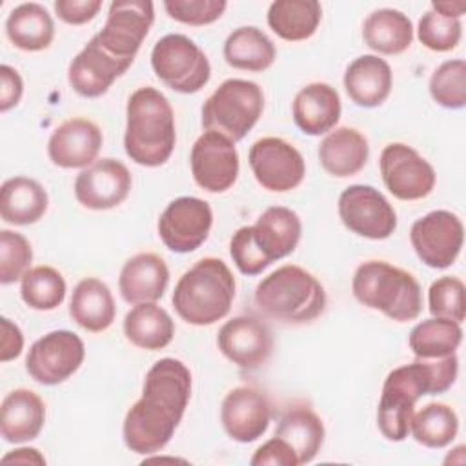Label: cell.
<instances>
[{"instance_id": "cell-1", "label": "cell", "mask_w": 466, "mask_h": 466, "mask_svg": "<svg viewBox=\"0 0 466 466\" xmlns=\"http://www.w3.org/2000/svg\"><path fill=\"white\" fill-rule=\"evenodd\" d=\"M189 397V368L173 357L157 360L146 373L142 397L124 417V444L140 455L160 451L182 420Z\"/></svg>"}, {"instance_id": "cell-2", "label": "cell", "mask_w": 466, "mask_h": 466, "mask_svg": "<svg viewBox=\"0 0 466 466\" xmlns=\"http://www.w3.org/2000/svg\"><path fill=\"white\" fill-rule=\"evenodd\" d=\"M459 360L451 353L441 359H415L411 364L399 366L388 373L377 408V426L380 433L400 442L410 433L415 402L422 395L444 393L457 379Z\"/></svg>"}, {"instance_id": "cell-3", "label": "cell", "mask_w": 466, "mask_h": 466, "mask_svg": "<svg viewBox=\"0 0 466 466\" xmlns=\"http://www.w3.org/2000/svg\"><path fill=\"white\" fill-rule=\"evenodd\" d=\"M126 116V155L146 167L166 164L177 142L175 115L169 100L151 86L138 87L127 100Z\"/></svg>"}, {"instance_id": "cell-4", "label": "cell", "mask_w": 466, "mask_h": 466, "mask_svg": "<svg viewBox=\"0 0 466 466\" xmlns=\"http://www.w3.org/2000/svg\"><path fill=\"white\" fill-rule=\"evenodd\" d=\"M233 299L235 277L228 264L217 257H204L177 280L171 302L184 322L209 326L229 313Z\"/></svg>"}, {"instance_id": "cell-5", "label": "cell", "mask_w": 466, "mask_h": 466, "mask_svg": "<svg viewBox=\"0 0 466 466\" xmlns=\"http://www.w3.org/2000/svg\"><path fill=\"white\" fill-rule=\"evenodd\" d=\"M258 311L269 319L304 324L315 320L326 308V291L308 269L284 264L264 277L255 289Z\"/></svg>"}, {"instance_id": "cell-6", "label": "cell", "mask_w": 466, "mask_h": 466, "mask_svg": "<svg viewBox=\"0 0 466 466\" xmlns=\"http://www.w3.org/2000/svg\"><path fill=\"white\" fill-rule=\"evenodd\" d=\"M353 297L366 308L397 322L415 320L422 311V289L406 269L386 260L362 262L351 280Z\"/></svg>"}, {"instance_id": "cell-7", "label": "cell", "mask_w": 466, "mask_h": 466, "mask_svg": "<svg viewBox=\"0 0 466 466\" xmlns=\"http://www.w3.org/2000/svg\"><path fill=\"white\" fill-rule=\"evenodd\" d=\"M264 111V93L253 80H224L202 106V127L231 142L242 140Z\"/></svg>"}, {"instance_id": "cell-8", "label": "cell", "mask_w": 466, "mask_h": 466, "mask_svg": "<svg viewBox=\"0 0 466 466\" xmlns=\"http://www.w3.org/2000/svg\"><path fill=\"white\" fill-rule=\"evenodd\" d=\"M151 67L169 89L184 95L200 91L211 76L206 53L186 35H166L153 46Z\"/></svg>"}, {"instance_id": "cell-9", "label": "cell", "mask_w": 466, "mask_h": 466, "mask_svg": "<svg viewBox=\"0 0 466 466\" xmlns=\"http://www.w3.org/2000/svg\"><path fill=\"white\" fill-rule=\"evenodd\" d=\"M82 339L69 329H55L33 342L25 357V370L33 380L55 386L67 380L84 362Z\"/></svg>"}, {"instance_id": "cell-10", "label": "cell", "mask_w": 466, "mask_h": 466, "mask_svg": "<svg viewBox=\"0 0 466 466\" xmlns=\"http://www.w3.org/2000/svg\"><path fill=\"white\" fill-rule=\"evenodd\" d=\"M339 217L355 235L384 240L397 229V213L388 198L366 184H353L339 197Z\"/></svg>"}, {"instance_id": "cell-11", "label": "cell", "mask_w": 466, "mask_h": 466, "mask_svg": "<svg viewBox=\"0 0 466 466\" xmlns=\"http://www.w3.org/2000/svg\"><path fill=\"white\" fill-rule=\"evenodd\" d=\"M153 20V2L115 0L109 5L104 27L95 35V38L113 56L133 62Z\"/></svg>"}, {"instance_id": "cell-12", "label": "cell", "mask_w": 466, "mask_h": 466, "mask_svg": "<svg viewBox=\"0 0 466 466\" xmlns=\"http://www.w3.org/2000/svg\"><path fill=\"white\" fill-rule=\"evenodd\" d=\"M410 242L426 266L444 269L457 260L462 249L464 226L455 213L435 209L411 224Z\"/></svg>"}, {"instance_id": "cell-13", "label": "cell", "mask_w": 466, "mask_h": 466, "mask_svg": "<svg viewBox=\"0 0 466 466\" xmlns=\"http://www.w3.org/2000/svg\"><path fill=\"white\" fill-rule=\"evenodd\" d=\"M255 180L268 191L286 193L295 189L306 175L300 151L280 137H262L248 153Z\"/></svg>"}, {"instance_id": "cell-14", "label": "cell", "mask_w": 466, "mask_h": 466, "mask_svg": "<svg viewBox=\"0 0 466 466\" xmlns=\"http://www.w3.org/2000/svg\"><path fill=\"white\" fill-rule=\"evenodd\" d=\"M379 167L386 189L399 200H419L435 187V169L411 146L391 142L384 146Z\"/></svg>"}, {"instance_id": "cell-15", "label": "cell", "mask_w": 466, "mask_h": 466, "mask_svg": "<svg viewBox=\"0 0 466 466\" xmlns=\"http://www.w3.org/2000/svg\"><path fill=\"white\" fill-rule=\"evenodd\" d=\"M213 226L211 206L197 197L171 200L158 218V237L175 253H189L200 248Z\"/></svg>"}, {"instance_id": "cell-16", "label": "cell", "mask_w": 466, "mask_h": 466, "mask_svg": "<svg viewBox=\"0 0 466 466\" xmlns=\"http://www.w3.org/2000/svg\"><path fill=\"white\" fill-rule=\"evenodd\" d=\"M191 173L195 182L209 193L228 191L238 177V153L235 142L217 131H204L193 144Z\"/></svg>"}, {"instance_id": "cell-17", "label": "cell", "mask_w": 466, "mask_h": 466, "mask_svg": "<svg viewBox=\"0 0 466 466\" xmlns=\"http://www.w3.org/2000/svg\"><path fill=\"white\" fill-rule=\"evenodd\" d=\"M217 346L222 355L240 370L262 366L273 351L269 328L253 315H238L226 320L217 335Z\"/></svg>"}, {"instance_id": "cell-18", "label": "cell", "mask_w": 466, "mask_h": 466, "mask_svg": "<svg viewBox=\"0 0 466 466\" xmlns=\"http://www.w3.org/2000/svg\"><path fill=\"white\" fill-rule=\"evenodd\" d=\"M76 200L95 211L120 206L131 191L129 169L115 158H100L84 167L75 178Z\"/></svg>"}, {"instance_id": "cell-19", "label": "cell", "mask_w": 466, "mask_h": 466, "mask_svg": "<svg viewBox=\"0 0 466 466\" xmlns=\"http://www.w3.org/2000/svg\"><path fill=\"white\" fill-rule=\"evenodd\" d=\"M269 400L264 391L253 386L229 390L220 406L222 428L237 442L246 444L262 437L269 426Z\"/></svg>"}, {"instance_id": "cell-20", "label": "cell", "mask_w": 466, "mask_h": 466, "mask_svg": "<svg viewBox=\"0 0 466 466\" xmlns=\"http://www.w3.org/2000/svg\"><path fill=\"white\" fill-rule=\"evenodd\" d=\"M131 64V60H122L107 53L93 36L71 60L67 80L73 91L80 96L96 98L102 96Z\"/></svg>"}, {"instance_id": "cell-21", "label": "cell", "mask_w": 466, "mask_h": 466, "mask_svg": "<svg viewBox=\"0 0 466 466\" xmlns=\"http://www.w3.org/2000/svg\"><path fill=\"white\" fill-rule=\"evenodd\" d=\"M102 147L100 127L87 118L75 116L62 122L47 140L49 160L66 169L91 166Z\"/></svg>"}, {"instance_id": "cell-22", "label": "cell", "mask_w": 466, "mask_h": 466, "mask_svg": "<svg viewBox=\"0 0 466 466\" xmlns=\"http://www.w3.org/2000/svg\"><path fill=\"white\" fill-rule=\"evenodd\" d=\"M169 282L166 260L157 253H137L120 269L118 291L127 304L157 302Z\"/></svg>"}, {"instance_id": "cell-23", "label": "cell", "mask_w": 466, "mask_h": 466, "mask_svg": "<svg viewBox=\"0 0 466 466\" xmlns=\"http://www.w3.org/2000/svg\"><path fill=\"white\" fill-rule=\"evenodd\" d=\"M340 96L326 82L304 86L293 98L291 113L297 127L311 137L331 131L340 118Z\"/></svg>"}, {"instance_id": "cell-24", "label": "cell", "mask_w": 466, "mask_h": 466, "mask_svg": "<svg viewBox=\"0 0 466 466\" xmlns=\"http://www.w3.org/2000/svg\"><path fill=\"white\" fill-rule=\"evenodd\" d=\"M300 233L302 222L299 215L284 206L268 208L251 226L255 246L269 264L293 253Z\"/></svg>"}, {"instance_id": "cell-25", "label": "cell", "mask_w": 466, "mask_h": 466, "mask_svg": "<svg viewBox=\"0 0 466 466\" xmlns=\"http://www.w3.org/2000/svg\"><path fill=\"white\" fill-rule=\"evenodd\" d=\"M46 422L44 400L27 388L9 391L0 406V433L5 442L20 444L40 435Z\"/></svg>"}, {"instance_id": "cell-26", "label": "cell", "mask_w": 466, "mask_h": 466, "mask_svg": "<svg viewBox=\"0 0 466 466\" xmlns=\"http://www.w3.org/2000/svg\"><path fill=\"white\" fill-rule=\"evenodd\" d=\"M393 75L390 64L377 55L355 58L344 73V89L359 107H377L391 93Z\"/></svg>"}, {"instance_id": "cell-27", "label": "cell", "mask_w": 466, "mask_h": 466, "mask_svg": "<svg viewBox=\"0 0 466 466\" xmlns=\"http://www.w3.org/2000/svg\"><path fill=\"white\" fill-rule=\"evenodd\" d=\"M368 157V138L350 126L329 131L319 144L320 166L326 173L339 178L357 175L366 166Z\"/></svg>"}, {"instance_id": "cell-28", "label": "cell", "mask_w": 466, "mask_h": 466, "mask_svg": "<svg viewBox=\"0 0 466 466\" xmlns=\"http://www.w3.org/2000/svg\"><path fill=\"white\" fill-rule=\"evenodd\" d=\"M69 315L80 328L87 331H106L116 315L115 299L107 284L95 277L82 279L73 289Z\"/></svg>"}, {"instance_id": "cell-29", "label": "cell", "mask_w": 466, "mask_h": 466, "mask_svg": "<svg viewBox=\"0 0 466 466\" xmlns=\"http://www.w3.org/2000/svg\"><path fill=\"white\" fill-rule=\"evenodd\" d=\"M47 204L46 189L29 177L7 178L0 187V215L7 224H35L46 215Z\"/></svg>"}, {"instance_id": "cell-30", "label": "cell", "mask_w": 466, "mask_h": 466, "mask_svg": "<svg viewBox=\"0 0 466 466\" xmlns=\"http://www.w3.org/2000/svg\"><path fill=\"white\" fill-rule=\"evenodd\" d=\"M275 435L291 446L299 464H308L322 448L324 424L311 408L297 404L282 413Z\"/></svg>"}, {"instance_id": "cell-31", "label": "cell", "mask_w": 466, "mask_h": 466, "mask_svg": "<svg viewBox=\"0 0 466 466\" xmlns=\"http://www.w3.org/2000/svg\"><path fill=\"white\" fill-rule=\"evenodd\" d=\"M362 40L380 55H400L413 42V24L402 11L375 9L362 24Z\"/></svg>"}, {"instance_id": "cell-32", "label": "cell", "mask_w": 466, "mask_h": 466, "mask_svg": "<svg viewBox=\"0 0 466 466\" xmlns=\"http://www.w3.org/2000/svg\"><path fill=\"white\" fill-rule=\"evenodd\" d=\"M124 335L133 346L157 351L173 340L175 324L164 308L155 302H142L126 313Z\"/></svg>"}, {"instance_id": "cell-33", "label": "cell", "mask_w": 466, "mask_h": 466, "mask_svg": "<svg viewBox=\"0 0 466 466\" xmlns=\"http://www.w3.org/2000/svg\"><path fill=\"white\" fill-rule=\"evenodd\" d=\"M5 33L15 47L33 53L51 46L55 38V24L44 5L27 2L16 5L9 13L5 20Z\"/></svg>"}, {"instance_id": "cell-34", "label": "cell", "mask_w": 466, "mask_h": 466, "mask_svg": "<svg viewBox=\"0 0 466 466\" xmlns=\"http://www.w3.org/2000/svg\"><path fill=\"white\" fill-rule=\"evenodd\" d=\"M222 53L228 66L253 73L266 71L277 58L275 44L255 25H244L229 33Z\"/></svg>"}, {"instance_id": "cell-35", "label": "cell", "mask_w": 466, "mask_h": 466, "mask_svg": "<svg viewBox=\"0 0 466 466\" xmlns=\"http://www.w3.org/2000/svg\"><path fill=\"white\" fill-rule=\"evenodd\" d=\"M322 18L317 0H275L268 9L269 29L288 42H300L315 35Z\"/></svg>"}, {"instance_id": "cell-36", "label": "cell", "mask_w": 466, "mask_h": 466, "mask_svg": "<svg viewBox=\"0 0 466 466\" xmlns=\"http://www.w3.org/2000/svg\"><path fill=\"white\" fill-rule=\"evenodd\" d=\"M462 342V328L459 322L431 317L419 322L408 339L415 359H441L455 353Z\"/></svg>"}, {"instance_id": "cell-37", "label": "cell", "mask_w": 466, "mask_h": 466, "mask_svg": "<svg viewBox=\"0 0 466 466\" xmlns=\"http://www.w3.org/2000/svg\"><path fill=\"white\" fill-rule=\"evenodd\" d=\"M459 431V417L455 410L444 402H430L413 413L410 433L426 448L448 446Z\"/></svg>"}, {"instance_id": "cell-38", "label": "cell", "mask_w": 466, "mask_h": 466, "mask_svg": "<svg viewBox=\"0 0 466 466\" xmlns=\"http://www.w3.org/2000/svg\"><path fill=\"white\" fill-rule=\"evenodd\" d=\"M22 300L38 311L58 308L66 299V280L51 266H35L20 279Z\"/></svg>"}, {"instance_id": "cell-39", "label": "cell", "mask_w": 466, "mask_h": 466, "mask_svg": "<svg viewBox=\"0 0 466 466\" xmlns=\"http://www.w3.org/2000/svg\"><path fill=\"white\" fill-rule=\"evenodd\" d=\"M431 98L446 109L466 106V62L462 58L442 62L430 76Z\"/></svg>"}, {"instance_id": "cell-40", "label": "cell", "mask_w": 466, "mask_h": 466, "mask_svg": "<svg viewBox=\"0 0 466 466\" xmlns=\"http://www.w3.org/2000/svg\"><path fill=\"white\" fill-rule=\"evenodd\" d=\"M464 282L459 277L444 275L431 282L428 289V308L433 317L462 322L466 317Z\"/></svg>"}, {"instance_id": "cell-41", "label": "cell", "mask_w": 466, "mask_h": 466, "mask_svg": "<svg viewBox=\"0 0 466 466\" xmlns=\"http://www.w3.org/2000/svg\"><path fill=\"white\" fill-rule=\"evenodd\" d=\"M462 36V24L455 18H446L437 11H426L417 25V38L431 51L444 53L459 46Z\"/></svg>"}, {"instance_id": "cell-42", "label": "cell", "mask_w": 466, "mask_h": 466, "mask_svg": "<svg viewBox=\"0 0 466 466\" xmlns=\"http://www.w3.org/2000/svg\"><path fill=\"white\" fill-rule=\"evenodd\" d=\"M33 260L29 240L11 229L0 231V282L13 284L24 277Z\"/></svg>"}, {"instance_id": "cell-43", "label": "cell", "mask_w": 466, "mask_h": 466, "mask_svg": "<svg viewBox=\"0 0 466 466\" xmlns=\"http://www.w3.org/2000/svg\"><path fill=\"white\" fill-rule=\"evenodd\" d=\"M228 7L226 0H166L167 15L187 25H208L217 22Z\"/></svg>"}, {"instance_id": "cell-44", "label": "cell", "mask_w": 466, "mask_h": 466, "mask_svg": "<svg viewBox=\"0 0 466 466\" xmlns=\"http://www.w3.org/2000/svg\"><path fill=\"white\" fill-rule=\"evenodd\" d=\"M229 255L238 271L244 275H258L269 266V262L255 246L251 226H242L233 233L229 240Z\"/></svg>"}, {"instance_id": "cell-45", "label": "cell", "mask_w": 466, "mask_h": 466, "mask_svg": "<svg viewBox=\"0 0 466 466\" xmlns=\"http://www.w3.org/2000/svg\"><path fill=\"white\" fill-rule=\"evenodd\" d=\"M253 466H299V459L291 446L280 437H273L266 441L262 446L255 450L249 459Z\"/></svg>"}, {"instance_id": "cell-46", "label": "cell", "mask_w": 466, "mask_h": 466, "mask_svg": "<svg viewBox=\"0 0 466 466\" xmlns=\"http://www.w3.org/2000/svg\"><path fill=\"white\" fill-rule=\"evenodd\" d=\"M56 16L71 25L87 24L102 7L100 0H56L53 4Z\"/></svg>"}, {"instance_id": "cell-47", "label": "cell", "mask_w": 466, "mask_h": 466, "mask_svg": "<svg viewBox=\"0 0 466 466\" xmlns=\"http://www.w3.org/2000/svg\"><path fill=\"white\" fill-rule=\"evenodd\" d=\"M24 93V82L20 73L7 66L2 64L0 66V111L5 113L11 107H15Z\"/></svg>"}, {"instance_id": "cell-48", "label": "cell", "mask_w": 466, "mask_h": 466, "mask_svg": "<svg viewBox=\"0 0 466 466\" xmlns=\"http://www.w3.org/2000/svg\"><path fill=\"white\" fill-rule=\"evenodd\" d=\"M2 337H0V360L7 362L16 359L24 348V335L20 328L7 317H2Z\"/></svg>"}, {"instance_id": "cell-49", "label": "cell", "mask_w": 466, "mask_h": 466, "mask_svg": "<svg viewBox=\"0 0 466 466\" xmlns=\"http://www.w3.org/2000/svg\"><path fill=\"white\" fill-rule=\"evenodd\" d=\"M2 462H20V464H46L44 455L36 448H18L2 457Z\"/></svg>"}, {"instance_id": "cell-50", "label": "cell", "mask_w": 466, "mask_h": 466, "mask_svg": "<svg viewBox=\"0 0 466 466\" xmlns=\"http://www.w3.org/2000/svg\"><path fill=\"white\" fill-rule=\"evenodd\" d=\"M431 9L437 11L439 15L446 16V18H455V20H461V16L464 15V9H466V2L464 0H446V2H433L431 4Z\"/></svg>"}]
</instances>
